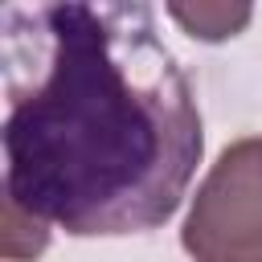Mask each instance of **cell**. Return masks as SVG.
<instances>
[{
    "label": "cell",
    "instance_id": "obj_4",
    "mask_svg": "<svg viewBox=\"0 0 262 262\" xmlns=\"http://www.w3.org/2000/svg\"><path fill=\"white\" fill-rule=\"evenodd\" d=\"M49 246V225L4 196V254L8 262H33Z\"/></svg>",
    "mask_w": 262,
    "mask_h": 262
},
{
    "label": "cell",
    "instance_id": "obj_1",
    "mask_svg": "<svg viewBox=\"0 0 262 262\" xmlns=\"http://www.w3.org/2000/svg\"><path fill=\"white\" fill-rule=\"evenodd\" d=\"M4 196L74 237L164 225L201 164L192 82L147 4L4 12Z\"/></svg>",
    "mask_w": 262,
    "mask_h": 262
},
{
    "label": "cell",
    "instance_id": "obj_2",
    "mask_svg": "<svg viewBox=\"0 0 262 262\" xmlns=\"http://www.w3.org/2000/svg\"><path fill=\"white\" fill-rule=\"evenodd\" d=\"M180 250L192 262H262V135L221 147L196 184Z\"/></svg>",
    "mask_w": 262,
    "mask_h": 262
},
{
    "label": "cell",
    "instance_id": "obj_3",
    "mask_svg": "<svg viewBox=\"0 0 262 262\" xmlns=\"http://www.w3.org/2000/svg\"><path fill=\"white\" fill-rule=\"evenodd\" d=\"M168 16L196 41H229L237 37L250 20L254 8L250 4H168Z\"/></svg>",
    "mask_w": 262,
    "mask_h": 262
}]
</instances>
